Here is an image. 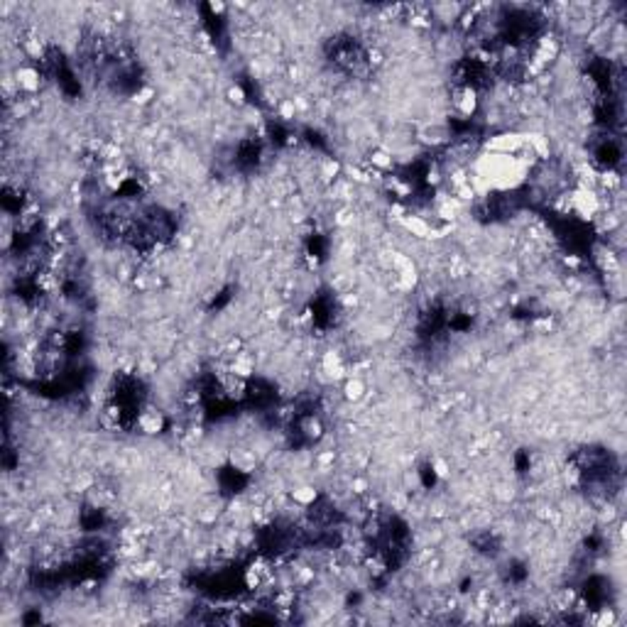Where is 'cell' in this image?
Returning a JSON list of instances; mask_svg holds the SVG:
<instances>
[{
    "label": "cell",
    "instance_id": "1",
    "mask_svg": "<svg viewBox=\"0 0 627 627\" xmlns=\"http://www.w3.org/2000/svg\"><path fill=\"white\" fill-rule=\"evenodd\" d=\"M480 108V96L473 83H456L451 88V113L458 120H471Z\"/></svg>",
    "mask_w": 627,
    "mask_h": 627
},
{
    "label": "cell",
    "instance_id": "2",
    "mask_svg": "<svg viewBox=\"0 0 627 627\" xmlns=\"http://www.w3.org/2000/svg\"><path fill=\"white\" fill-rule=\"evenodd\" d=\"M12 76H15L12 81H15L17 94L27 96V99H32V96L42 88V72H40V67L32 62H22L20 67H15Z\"/></svg>",
    "mask_w": 627,
    "mask_h": 627
},
{
    "label": "cell",
    "instance_id": "3",
    "mask_svg": "<svg viewBox=\"0 0 627 627\" xmlns=\"http://www.w3.org/2000/svg\"><path fill=\"white\" fill-rule=\"evenodd\" d=\"M226 463L231 466V471L240 473V476H250V473L258 471L260 458L253 449H245V446H233L228 453H226Z\"/></svg>",
    "mask_w": 627,
    "mask_h": 627
},
{
    "label": "cell",
    "instance_id": "4",
    "mask_svg": "<svg viewBox=\"0 0 627 627\" xmlns=\"http://www.w3.org/2000/svg\"><path fill=\"white\" fill-rule=\"evenodd\" d=\"M135 426L147 436H157L167 429V417L165 412H160L157 407H145L140 410V415L135 417Z\"/></svg>",
    "mask_w": 627,
    "mask_h": 627
},
{
    "label": "cell",
    "instance_id": "5",
    "mask_svg": "<svg viewBox=\"0 0 627 627\" xmlns=\"http://www.w3.org/2000/svg\"><path fill=\"white\" fill-rule=\"evenodd\" d=\"M287 498H290V503L294 505V508L309 510V508H314V505L319 503V498H321V492H319V487H317V485H311V483H299V485L290 487V492H287Z\"/></svg>",
    "mask_w": 627,
    "mask_h": 627
},
{
    "label": "cell",
    "instance_id": "6",
    "mask_svg": "<svg viewBox=\"0 0 627 627\" xmlns=\"http://www.w3.org/2000/svg\"><path fill=\"white\" fill-rule=\"evenodd\" d=\"M255 370H258V360L250 351H238L235 356H231L228 360V373L238 375L243 380H253Z\"/></svg>",
    "mask_w": 627,
    "mask_h": 627
},
{
    "label": "cell",
    "instance_id": "7",
    "mask_svg": "<svg viewBox=\"0 0 627 627\" xmlns=\"http://www.w3.org/2000/svg\"><path fill=\"white\" fill-rule=\"evenodd\" d=\"M451 140V130L444 123H426L419 130V142H424L426 147H441Z\"/></svg>",
    "mask_w": 627,
    "mask_h": 627
},
{
    "label": "cell",
    "instance_id": "8",
    "mask_svg": "<svg viewBox=\"0 0 627 627\" xmlns=\"http://www.w3.org/2000/svg\"><path fill=\"white\" fill-rule=\"evenodd\" d=\"M368 165H370V172L387 174V172H392L394 165H397V157H394V152H390L387 147H373V150L368 152Z\"/></svg>",
    "mask_w": 627,
    "mask_h": 627
},
{
    "label": "cell",
    "instance_id": "9",
    "mask_svg": "<svg viewBox=\"0 0 627 627\" xmlns=\"http://www.w3.org/2000/svg\"><path fill=\"white\" fill-rule=\"evenodd\" d=\"M341 392H343V399L346 402H363L365 394H368V383H365L360 375H346L343 378V385H341Z\"/></svg>",
    "mask_w": 627,
    "mask_h": 627
},
{
    "label": "cell",
    "instance_id": "10",
    "mask_svg": "<svg viewBox=\"0 0 627 627\" xmlns=\"http://www.w3.org/2000/svg\"><path fill=\"white\" fill-rule=\"evenodd\" d=\"M20 54L27 59V62L37 64V62H44L47 59V44H44V40L37 35H27L25 40H22L20 44Z\"/></svg>",
    "mask_w": 627,
    "mask_h": 627
},
{
    "label": "cell",
    "instance_id": "11",
    "mask_svg": "<svg viewBox=\"0 0 627 627\" xmlns=\"http://www.w3.org/2000/svg\"><path fill=\"white\" fill-rule=\"evenodd\" d=\"M299 434L304 436L306 441H319L324 436V424L319 417L314 415H304L299 419Z\"/></svg>",
    "mask_w": 627,
    "mask_h": 627
},
{
    "label": "cell",
    "instance_id": "12",
    "mask_svg": "<svg viewBox=\"0 0 627 627\" xmlns=\"http://www.w3.org/2000/svg\"><path fill=\"white\" fill-rule=\"evenodd\" d=\"M317 174L321 182H336L338 174H341V162L333 160V157H321L317 165Z\"/></svg>",
    "mask_w": 627,
    "mask_h": 627
},
{
    "label": "cell",
    "instance_id": "13",
    "mask_svg": "<svg viewBox=\"0 0 627 627\" xmlns=\"http://www.w3.org/2000/svg\"><path fill=\"white\" fill-rule=\"evenodd\" d=\"M429 468H431V476L439 478V480H449L451 478V463H449L446 456H431Z\"/></svg>",
    "mask_w": 627,
    "mask_h": 627
},
{
    "label": "cell",
    "instance_id": "14",
    "mask_svg": "<svg viewBox=\"0 0 627 627\" xmlns=\"http://www.w3.org/2000/svg\"><path fill=\"white\" fill-rule=\"evenodd\" d=\"M275 113L280 120H285V123H290V120L296 118V101L294 99H280L275 103Z\"/></svg>",
    "mask_w": 627,
    "mask_h": 627
},
{
    "label": "cell",
    "instance_id": "15",
    "mask_svg": "<svg viewBox=\"0 0 627 627\" xmlns=\"http://www.w3.org/2000/svg\"><path fill=\"white\" fill-rule=\"evenodd\" d=\"M155 99H157V91H155V86H150V83H140V86L133 91V103H137V106H150Z\"/></svg>",
    "mask_w": 627,
    "mask_h": 627
},
{
    "label": "cell",
    "instance_id": "16",
    "mask_svg": "<svg viewBox=\"0 0 627 627\" xmlns=\"http://www.w3.org/2000/svg\"><path fill=\"white\" fill-rule=\"evenodd\" d=\"M226 99H228V103L235 106V108H243V106L248 103V94H245V88L240 86V83H231V86L226 88Z\"/></svg>",
    "mask_w": 627,
    "mask_h": 627
},
{
    "label": "cell",
    "instance_id": "17",
    "mask_svg": "<svg viewBox=\"0 0 627 627\" xmlns=\"http://www.w3.org/2000/svg\"><path fill=\"white\" fill-rule=\"evenodd\" d=\"M586 620L598 627H605V625H615L617 617H615V612H612V608H598V610L593 612V615H588Z\"/></svg>",
    "mask_w": 627,
    "mask_h": 627
},
{
    "label": "cell",
    "instance_id": "18",
    "mask_svg": "<svg viewBox=\"0 0 627 627\" xmlns=\"http://www.w3.org/2000/svg\"><path fill=\"white\" fill-rule=\"evenodd\" d=\"M351 490L356 492V495H365V492L370 490V483H368V478H363V476H356L351 480Z\"/></svg>",
    "mask_w": 627,
    "mask_h": 627
},
{
    "label": "cell",
    "instance_id": "19",
    "mask_svg": "<svg viewBox=\"0 0 627 627\" xmlns=\"http://www.w3.org/2000/svg\"><path fill=\"white\" fill-rule=\"evenodd\" d=\"M206 8H208V10H211V12H213V15H218V17H221V15H223V12L228 10V8L223 6V3H218V0H216V3H208V6H206Z\"/></svg>",
    "mask_w": 627,
    "mask_h": 627
}]
</instances>
